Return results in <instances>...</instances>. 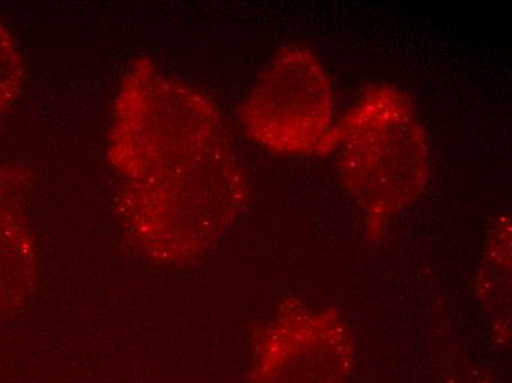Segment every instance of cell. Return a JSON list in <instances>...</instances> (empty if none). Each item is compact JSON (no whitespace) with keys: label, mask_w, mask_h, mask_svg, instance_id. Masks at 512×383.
<instances>
[{"label":"cell","mask_w":512,"mask_h":383,"mask_svg":"<svg viewBox=\"0 0 512 383\" xmlns=\"http://www.w3.org/2000/svg\"><path fill=\"white\" fill-rule=\"evenodd\" d=\"M108 160L127 238L162 266L199 263L248 204L217 105L151 59L134 62L121 83Z\"/></svg>","instance_id":"obj_1"},{"label":"cell","mask_w":512,"mask_h":383,"mask_svg":"<svg viewBox=\"0 0 512 383\" xmlns=\"http://www.w3.org/2000/svg\"><path fill=\"white\" fill-rule=\"evenodd\" d=\"M343 189L379 239L430 179V145L411 96L390 83L370 87L334 129Z\"/></svg>","instance_id":"obj_2"},{"label":"cell","mask_w":512,"mask_h":383,"mask_svg":"<svg viewBox=\"0 0 512 383\" xmlns=\"http://www.w3.org/2000/svg\"><path fill=\"white\" fill-rule=\"evenodd\" d=\"M240 123L252 142L273 154H332L333 84L317 52L305 45L280 49L256 79Z\"/></svg>","instance_id":"obj_3"},{"label":"cell","mask_w":512,"mask_h":383,"mask_svg":"<svg viewBox=\"0 0 512 383\" xmlns=\"http://www.w3.org/2000/svg\"><path fill=\"white\" fill-rule=\"evenodd\" d=\"M357 345L345 317L290 298L255 338L251 383H348Z\"/></svg>","instance_id":"obj_4"},{"label":"cell","mask_w":512,"mask_h":383,"mask_svg":"<svg viewBox=\"0 0 512 383\" xmlns=\"http://www.w3.org/2000/svg\"><path fill=\"white\" fill-rule=\"evenodd\" d=\"M26 77V61L14 31L0 18V123L15 107Z\"/></svg>","instance_id":"obj_7"},{"label":"cell","mask_w":512,"mask_h":383,"mask_svg":"<svg viewBox=\"0 0 512 383\" xmlns=\"http://www.w3.org/2000/svg\"><path fill=\"white\" fill-rule=\"evenodd\" d=\"M30 173L0 164V322L20 313L39 282V249L27 213Z\"/></svg>","instance_id":"obj_5"},{"label":"cell","mask_w":512,"mask_h":383,"mask_svg":"<svg viewBox=\"0 0 512 383\" xmlns=\"http://www.w3.org/2000/svg\"><path fill=\"white\" fill-rule=\"evenodd\" d=\"M479 292L483 307L496 332L510 335L511 301V223L501 216L490 230L479 274Z\"/></svg>","instance_id":"obj_6"}]
</instances>
